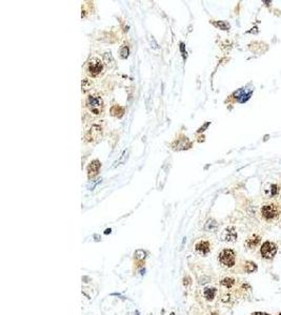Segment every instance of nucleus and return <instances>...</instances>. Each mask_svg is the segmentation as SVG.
Instances as JSON below:
<instances>
[{
    "label": "nucleus",
    "mask_w": 281,
    "mask_h": 315,
    "mask_svg": "<svg viewBox=\"0 0 281 315\" xmlns=\"http://www.w3.org/2000/svg\"><path fill=\"white\" fill-rule=\"evenodd\" d=\"M87 107L95 115H100L102 110V99L98 95H91L86 100Z\"/></svg>",
    "instance_id": "obj_1"
},
{
    "label": "nucleus",
    "mask_w": 281,
    "mask_h": 315,
    "mask_svg": "<svg viewBox=\"0 0 281 315\" xmlns=\"http://www.w3.org/2000/svg\"><path fill=\"white\" fill-rule=\"evenodd\" d=\"M261 214L264 219L270 221V219H276L280 214V209L276 204H267L261 208Z\"/></svg>",
    "instance_id": "obj_2"
},
{
    "label": "nucleus",
    "mask_w": 281,
    "mask_h": 315,
    "mask_svg": "<svg viewBox=\"0 0 281 315\" xmlns=\"http://www.w3.org/2000/svg\"><path fill=\"white\" fill-rule=\"evenodd\" d=\"M219 262L225 267H233L235 265V253L231 249H224L219 253Z\"/></svg>",
    "instance_id": "obj_3"
},
{
    "label": "nucleus",
    "mask_w": 281,
    "mask_h": 315,
    "mask_svg": "<svg viewBox=\"0 0 281 315\" xmlns=\"http://www.w3.org/2000/svg\"><path fill=\"white\" fill-rule=\"evenodd\" d=\"M102 70H103L102 62L100 60L96 59V58L91 60L89 62V64H87V71H89V74L92 77H97L99 74L102 73Z\"/></svg>",
    "instance_id": "obj_4"
},
{
    "label": "nucleus",
    "mask_w": 281,
    "mask_h": 315,
    "mask_svg": "<svg viewBox=\"0 0 281 315\" xmlns=\"http://www.w3.org/2000/svg\"><path fill=\"white\" fill-rule=\"evenodd\" d=\"M276 252H277V248H276V245H275L274 243L266 242L263 245L261 246V254H262L263 258H272L275 256Z\"/></svg>",
    "instance_id": "obj_5"
},
{
    "label": "nucleus",
    "mask_w": 281,
    "mask_h": 315,
    "mask_svg": "<svg viewBox=\"0 0 281 315\" xmlns=\"http://www.w3.org/2000/svg\"><path fill=\"white\" fill-rule=\"evenodd\" d=\"M101 130L102 129L99 125H93L91 127V129H90V130L87 131V134H86V141L91 142V141H93V140L99 138V136L101 134Z\"/></svg>",
    "instance_id": "obj_6"
},
{
    "label": "nucleus",
    "mask_w": 281,
    "mask_h": 315,
    "mask_svg": "<svg viewBox=\"0 0 281 315\" xmlns=\"http://www.w3.org/2000/svg\"><path fill=\"white\" fill-rule=\"evenodd\" d=\"M100 166H101V164H100V162L98 160H94L90 163L89 167H87V176H89L90 179L94 178V177L98 173Z\"/></svg>",
    "instance_id": "obj_7"
},
{
    "label": "nucleus",
    "mask_w": 281,
    "mask_h": 315,
    "mask_svg": "<svg viewBox=\"0 0 281 315\" xmlns=\"http://www.w3.org/2000/svg\"><path fill=\"white\" fill-rule=\"evenodd\" d=\"M222 239L223 241H226V242H234V241L237 239V233H236L235 229L233 227H229L223 231L222 233Z\"/></svg>",
    "instance_id": "obj_8"
},
{
    "label": "nucleus",
    "mask_w": 281,
    "mask_h": 315,
    "mask_svg": "<svg viewBox=\"0 0 281 315\" xmlns=\"http://www.w3.org/2000/svg\"><path fill=\"white\" fill-rule=\"evenodd\" d=\"M196 250H197V252L204 255V254L210 252V243L206 242V241H201V242L196 244Z\"/></svg>",
    "instance_id": "obj_9"
},
{
    "label": "nucleus",
    "mask_w": 281,
    "mask_h": 315,
    "mask_svg": "<svg viewBox=\"0 0 281 315\" xmlns=\"http://www.w3.org/2000/svg\"><path fill=\"white\" fill-rule=\"evenodd\" d=\"M216 295V289L215 288H206L204 290V296L208 300H212Z\"/></svg>",
    "instance_id": "obj_10"
},
{
    "label": "nucleus",
    "mask_w": 281,
    "mask_h": 315,
    "mask_svg": "<svg viewBox=\"0 0 281 315\" xmlns=\"http://www.w3.org/2000/svg\"><path fill=\"white\" fill-rule=\"evenodd\" d=\"M259 242H260V237L257 236V235H253L251 239L248 240L246 244H248V246L250 248H253V247H256V246L259 244Z\"/></svg>",
    "instance_id": "obj_11"
},
{
    "label": "nucleus",
    "mask_w": 281,
    "mask_h": 315,
    "mask_svg": "<svg viewBox=\"0 0 281 315\" xmlns=\"http://www.w3.org/2000/svg\"><path fill=\"white\" fill-rule=\"evenodd\" d=\"M216 228H217V223L214 221V219H210V221H208V223H206L205 226H204V229L208 230V231H213V230H215Z\"/></svg>",
    "instance_id": "obj_12"
},
{
    "label": "nucleus",
    "mask_w": 281,
    "mask_h": 315,
    "mask_svg": "<svg viewBox=\"0 0 281 315\" xmlns=\"http://www.w3.org/2000/svg\"><path fill=\"white\" fill-rule=\"evenodd\" d=\"M234 283H235V280L233 279H230V277H226V279L221 280V285H223L224 287H226V288H231L234 285Z\"/></svg>",
    "instance_id": "obj_13"
},
{
    "label": "nucleus",
    "mask_w": 281,
    "mask_h": 315,
    "mask_svg": "<svg viewBox=\"0 0 281 315\" xmlns=\"http://www.w3.org/2000/svg\"><path fill=\"white\" fill-rule=\"evenodd\" d=\"M147 256V253L144 252L143 250H136L135 251V258L137 259H143Z\"/></svg>",
    "instance_id": "obj_14"
},
{
    "label": "nucleus",
    "mask_w": 281,
    "mask_h": 315,
    "mask_svg": "<svg viewBox=\"0 0 281 315\" xmlns=\"http://www.w3.org/2000/svg\"><path fill=\"white\" fill-rule=\"evenodd\" d=\"M120 55H121V57H122V58H126V57H128V55H129L128 46L123 45L122 47H121V49H120Z\"/></svg>",
    "instance_id": "obj_15"
},
{
    "label": "nucleus",
    "mask_w": 281,
    "mask_h": 315,
    "mask_svg": "<svg viewBox=\"0 0 281 315\" xmlns=\"http://www.w3.org/2000/svg\"><path fill=\"white\" fill-rule=\"evenodd\" d=\"M87 82H89V80H87V79H83V82H82V83H87ZM82 87H83V91L84 92H86V91H87V87H86V85H82Z\"/></svg>",
    "instance_id": "obj_16"
},
{
    "label": "nucleus",
    "mask_w": 281,
    "mask_h": 315,
    "mask_svg": "<svg viewBox=\"0 0 281 315\" xmlns=\"http://www.w3.org/2000/svg\"><path fill=\"white\" fill-rule=\"evenodd\" d=\"M105 234H108V233H111V229H107L105 230V232H104Z\"/></svg>",
    "instance_id": "obj_17"
},
{
    "label": "nucleus",
    "mask_w": 281,
    "mask_h": 315,
    "mask_svg": "<svg viewBox=\"0 0 281 315\" xmlns=\"http://www.w3.org/2000/svg\"><path fill=\"white\" fill-rule=\"evenodd\" d=\"M254 315H266V314H264V313H260V312H257V313H255Z\"/></svg>",
    "instance_id": "obj_18"
},
{
    "label": "nucleus",
    "mask_w": 281,
    "mask_h": 315,
    "mask_svg": "<svg viewBox=\"0 0 281 315\" xmlns=\"http://www.w3.org/2000/svg\"><path fill=\"white\" fill-rule=\"evenodd\" d=\"M171 315H175V313H171Z\"/></svg>",
    "instance_id": "obj_19"
}]
</instances>
